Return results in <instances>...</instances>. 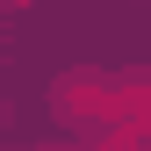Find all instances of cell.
I'll use <instances>...</instances> for the list:
<instances>
[{
    "instance_id": "6da1fadb",
    "label": "cell",
    "mask_w": 151,
    "mask_h": 151,
    "mask_svg": "<svg viewBox=\"0 0 151 151\" xmlns=\"http://www.w3.org/2000/svg\"><path fill=\"white\" fill-rule=\"evenodd\" d=\"M50 101L65 115H86L101 129H129V122H151V79H101V72H72L58 79Z\"/></svg>"
}]
</instances>
